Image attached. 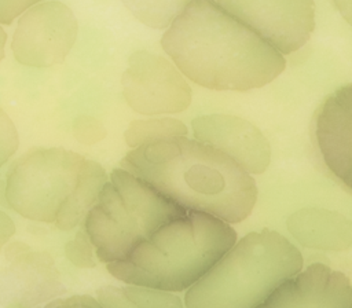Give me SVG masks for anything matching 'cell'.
<instances>
[{
    "instance_id": "1",
    "label": "cell",
    "mask_w": 352,
    "mask_h": 308,
    "mask_svg": "<svg viewBox=\"0 0 352 308\" xmlns=\"http://www.w3.org/2000/svg\"><path fill=\"white\" fill-rule=\"evenodd\" d=\"M164 51L195 84L216 91H249L275 80L283 55L210 0H195L166 29Z\"/></svg>"
},
{
    "instance_id": "2",
    "label": "cell",
    "mask_w": 352,
    "mask_h": 308,
    "mask_svg": "<svg viewBox=\"0 0 352 308\" xmlns=\"http://www.w3.org/2000/svg\"><path fill=\"white\" fill-rule=\"evenodd\" d=\"M120 168L147 182L187 210L239 223L257 199L254 179L217 148L186 136L139 146Z\"/></svg>"
},
{
    "instance_id": "3",
    "label": "cell",
    "mask_w": 352,
    "mask_h": 308,
    "mask_svg": "<svg viewBox=\"0 0 352 308\" xmlns=\"http://www.w3.org/2000/svg\"><path fill=\"white\" fill-rule=\"evenodd\" d=\"M107 182L95 161L63 147H33L7 170L4 197L21 216L74 228L96 202Z\"/></svg>"
},
{
    "instance_id": "4",
    "label": "cell",
    "mask_w": 352,
    "mask_h": 308,
    "mask_svg": "<svg viewBox=\"0 0 352 308\" xmlns=\"http://www.w3.org/2000/svg\"><path fill=\"white\" fill-rule=\"evenodd\" d=\"M236 242V232L209 213L187 210L162 224L132 253L106 264L128 285L182 292L192 286Z\"/></svg>"
},
{
    "instance_id": "5",
    "label": "cell",
    "mask_w": 352,
    "mask_h": 308,
    "mask_svg": "<svg viewBox=\"0 0 352 308\" xmlns=\"http://www.w3.org/2000/svg\"><path fill=\"white\" fill-rule=\"evenodd\" d=\"M302 264L300 250L279 232H250L187 289L186 308H257Z\"/></svg>"
},
{
    "instance_id": "6",
    "label": "cell",
    "mask_w": 352,
    "mask_h": 308,
    "mask_svg": "<svg viewBox=\"0 0 352 308\" xmlns=\"http://www.w3.org/2000/svg\"><path fill=\"white\" fill-rule=\"evenodd\" d=\"M147 182L116 168L84 217V231L102 263L126 258L162 224L184 214Z\"/></svg>"
},
{
    "instance_id": "7",
    "label": "cell",
    "mask_w": 352,
    "mask_h": 308,
    "mask_svg": "<svg viewBox=\"0 0 352 308\" xmlns=\"http://www.w3.org/2000/svg\"><path fill=\"white\" fill-rule=\"evenodd\" d=\"M78 32L73 11L60 1H40L19 15L11 50L25 66L50 67L65 60Z\"/></svg>"
},
{
    "instance_id": "8",
    "label": "cell",
    "mask_w": 352,
    "mask_h": 308,
    "mask_svg": "<svg viewBox=\"0 0 352 308\" xmlns=\"http://www.w3.org/2000/svg\"><path fill=\"white\" fill-rule=\"evenodd\" d=\"M250 28L280 54H292L315 28L314 0H210Z\"/></svg>"
},
{
    "instance_id": "9",
    "label": "cell",
    "mask_w": 352,
    "mask_h": 308,
    "mask_svg": "<svg viewBox=\"0 0 352 308\" xmlns=\"http://www.w3.org/2000/svg\"><path fill=\"white\" fill-rule=\"evenodd\" d=\"M122 95L138 113H179L188 107L191 89L179 69L164 56L136 51L121 77Z\"/></svg>"
},
{
    "instance_id": "10",
    "label": "cell",
    "mask_w": 352,
    "mask_h": 308,
    "mask_svg": "<svg viewBox=\"0 0 352 308\" xmlns=\"http://www.w3.org/2000/svg\"><path fill=\"white\" fill-rule=\"evenodd\" d=\"M197 140L232 158L248 173H263L271 161L265 136L252 122L230 114L199 116L191 121Z\"/></svg>"
},
{
    "instance_id": "11",
    "label": "cell",
    "mask_w": 352,
    "mask_h": 308,
    "mask_svg": "<svg viewBox=\"0 0 352 308\" xmlns=\"http://www.w3.org/2000/svg\"><path fill=\"white\" fill-rule=\"evenodd\" d=\"M257 308H352V282L315 263L282 282Z\"/></svg>"
},
{
    "instance_id": "12",
    "label": "cell",
    "mask_w": 352,
    "mask_h": 308,
    "mask_svg": "<svg viewBox=\"0 0 352 308\" xmlns=\"http://www.w3.org/2000/svg\"><path fill=\"white\" fill-rule=\"evenodd\" d=\"M315 140L326 168L352 191V84L336 89L319 107Z\"/></svg>"
},
{
    "instance_id": "13",
    "label": "cell",
    "mask_w": 352,
    "mask_h": 308,
    "mask_svg": "<svg viewBox=\"0 0 352 308\" xmlns=\"http://www.w3.org/2000/svg\"><path fill=\"white\" fill-rule=\"evenodd\" d=\"M287 228L307 248L342 250L352 245V223L331 210L301 209L287 219Z\"/></svg>"
},
{
    "instance_id": "14",
    "label": "cell",
    "mask_w": 352,
    "mask_h": 308,
    "mask_svg": "<svg viewBox=\"0 0 352 308\" xmlns=\"http://www.w3.org/2000/svg\"><path fill=\"white\" fill-rule=\"evenodd\" d=\"M195 0H121L126 10L143 25L165 29Z\"/></svg>"
},
{
    "instance_id": "15",
    "label": "cell",
    "mask_w": 352,
    "mask_h": 308,
    "mask_svg": "<svg viewBox=\"0 0 352 308\" xmlns=\"http://www.w3.org/2000/svg\"><path fill=\"white\" fill-rule=\"evenodd\" d=\"M187 128L177 120H136L129 124L124 138L128 146L136 148L143 144L165 140L175 136H186Z\"/></svg>"
},
{
    "instance_id": "16",
    "label": "cell",
    "mask_w": 352,
    "mask_h": 308,
    "mask_svg": "<svg viewBox=\"0 0 352 308\" xmlns=\"http://www.w3.org/2000/svg\"><path fill=\"white\" fill-rule=\"evenodd\" d=\"M121 290L139 308H183L182 300L172 292L136 285L122 286Z\"/></svg>"
},
{
    "instance_id": "17",
    "label": "cell",
    "mask_w": 352,
    "mask_h": 308,
    "mask_svg": "<svg viewBox=\"0 0 352 308\" xmlns=\"http://www.w3.org/2000/svg\"><path fill=\"white\" fill-rule=\"evenodd\" d=\"M19 138L16 128L8 114L0 109V166H3L16 151Z\"/></svg>"
},
{
    "instance_id": "18",
    "label": "cell",
    "mask_w": 352,
    "mask_h": 308,
    "mask_svg": "<svg viewBox=\"0 0 352 308\" xmlns=\"http://www.w3.org/2000/svg\"><path fill=\"white\" fill-rule=\"evenodd\" d=\"M65 252L67 257L78 267H94V246L89 242L85 231H80L76 235V239L69 242L65 246Z\"/></svg>"
},
{
    "instance_id": "19",
    "label": "cell",
    "mask_w": 352,
    "mask_h": 308,
    "mask_svg": "<svg viewBox=\"0 0 352 308\" xmlns=\"http://www.w3.org/2000/svg\"><path fill=\"white\" fill-rule=\"evenodd\" d=\"M98 302L103 308H139L132 304L122 293L121 287L117 286H103L96 290Z\"/></svg>"
},
{
    "instance_id": "20",
    "label": "cell",
    "mask_w": 352,
    "mask_h": 308,
    "mask_svg": "<svg viewBox=\"0 0 352 308\" xmlns=\"http://www.w3.org/2000/svg\"><path fill=\"white\" fill-rule=\"evenodd\" d=\"M43 0H0V23L10 25L16 16L22 15L29 7Z\"/></svg>"
},
{
    "instance_id": "21",
    "label": "cell",
    "mask_w": 352,
    "mask_h": 308,
    "mask_svg": "<svg viewBox=\"0 0 352 308\" xmlns=\"http://www.w3.org/2000/svg\"><path fill=\"white\" fill-rule=\"evenodd\" d=\"M14 232H15L14 221L6 212L0 210V250L10 241V238L14 235Z\"/></svg>"
},
{
    "instance_id": "22",
    "label": "cell",
    "mask_w": 352,
    "mask_h": 308,
    "mask_svg": "<svg viewBox=\"0 0 352 308\" xmlns=\"http://www.w3.org/2000/svg\"><path fill=\"white\" fill-rule=\"evenodd\" d=\"M342 18L352 26V0H331Z\"/></svg>"
},
{
    "instance_id": "23",
    "label": "cell",
    "mask_w": 352,
    "mask_h": 308,
    "mask_svg": "<svg viewBox=\"0 0 352 308\" xmlns=\"http://www.w3.org/2000/svg\"><path fill=\"white\" fill-rule=\"evenodd\" d=\"M6 41H7V34H6V32L3 30V28L0 26V60H3V58H4V45H6Z\"/></svg>"
}]
</instances>
